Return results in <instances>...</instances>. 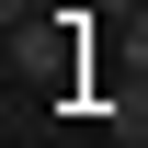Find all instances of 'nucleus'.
Returning a JSON list of instances; mask_svg holds the SVG:
<instances>
[{
  "instance_id": "obj_1",
  "label": "nucleus",
  "mask_w": 148,
  "mask_h": 148,
  "mask_svg": "<svg viewBox=\"0 0 148 148\" xmlns=\"http://www.w3.org/2000/svg\"><path fill=\"white\" fill-rule=\"evenodd\" d=\"M0 12H12V23H23V12H34V0H0Z\"/></svg>"
},
{
  "instance_id": "obj_2",
  "label": "nucleus",
  "mask_w": 148,
  "mask_h": 148,
  "mask_svg": "<svg viewBox=\"0 0 148 148\" xmlns=\"http://www.w3.org/2000/svg\"><path fill=\"white\" fill-rule=\"evenodd\" d=\"M114 12H148V0H114Z\"/></svg>"
}]
</instances>
